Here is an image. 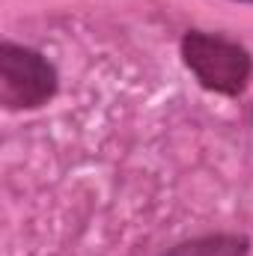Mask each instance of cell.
<instances>
[{
	"instance_id": "7a4b0ae2",
	"label": "cell",
	"mask_w": 253,
	"mask_h": 256,
	"mask_svg": "<svg viewBox=\"0 0 253 256\" xmlns=\"http://www.w3.org/2000/svg\"><path fill=\"white\" fill-rule=\"evenodd\" d=\"M57 92V68L39 51L15 42L0 45V104L6 110H36Z\"/></svg>"
},
{
	"instance_id": "6da1fadb",
	"label": "cell",
	"mask_w": 253,
	"mask_h": 256,
	"mask_svg": "<svg viewBox=\"0 0 253 256\" xmlns=\"http://www.w3.org/2000/svg\"><path fill=\"white\" fill-rule=\"evenodd\" d=\"M182 60L190 68V74L218 96H238L253 72L250 54L218 33L206 30H188L182 39Z\"/></svg>"
},
{
	"instance_id": "3957f363",
	"label": "cell",
	"mask_w": 253,
	"mask_h": 256,
	"mask_svg": "<svg viewBox=\"0 0 253 256\" xmlns=\"http://www.w3.org/2000/svg\"><path fill=\"white\" fill-rule=\"evenodd\" d=\"M250 238L238 232H208L173 244L164 256H248Z\"/></svg>"
},
{
	"instance_id": "277c9868",
	"label": "cell",
	"mask_w": 253,
	"mask_h": 256,
	"mask_svg": "<svg viewBox=\"0 0 253 256\" xmlns=\"http://www.w3.org/2000/svg\"><path fill=\"white\" fill-rule=\"evenodd\" d=\"M242 3H253V0H242Z\"/></svg>"
}]
</instances>
